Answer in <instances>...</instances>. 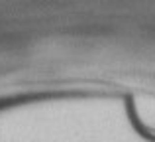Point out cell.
<instances>
[{
	"mask_svg": "<svg viewBox=\"0 0 155 142\" xmlns=\"http://www.w3.org/2000/svg\"><path fill=\"white\" fill-rule=\"evenodd\" d=\"M137 116L147 130L155 132V101H141L137 103Z\"/></svg>",
	"mask_w": 155,
	"mask_h": 142,
	"instance_id": "obj_1",
	"label": "cell"
}]
</instances>
